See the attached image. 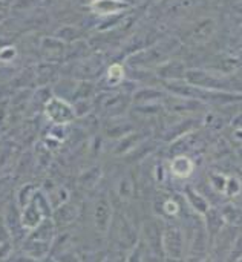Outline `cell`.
<instances>
[{"instance_id":"3957f363","label":"cell","mask_w":242,"mask_h":262,"mask_svg":"<svg viewBox=\"0 0 242 262\" xmlns=\"http://www.w3.org/2000/svg\"><path fill=\"white\" fill-rule=\"evenodd\" d=\"M186 78L189 81V84H193L196 88L201 89H215V91H227L229 81L223 77H218L215 74L206 72V71H189L186 72Z\"/></svg>"},{"instance_id":"7c38bea8","label":"cell","mask_w":242,"mask_h":262,"mask_svg":"<svg viewBox=\"0 0 242 262\" xmlns=\"http://www.w3.org/2000/svg\"><path fill=\"white\" fill-rule=\"evenodd\" d=\"M232 12L236 14V15H242V0H235L232 3Z\"/></svg>"},{"instance_id":"5b68a950","label":"cell","mask_w":242,"mask_h":262,"mask_svg":"<svg viewBox=\"0 0 242 262\" xmlns=\"http://www.w3.org/2000/svg\"><path fill=\"white\" fill-rule=\"evenodd\" d=\"M146 138H147V134H144L143 130H132L130 134H127L123 138L117 140V144L112 149V155L114 157L129 155L135 149H138L146 141Z\"/></svg>"},{"instance_id":"6da1fadb","label":"cell","mask_w":242,"mask_h":262,"mask_svg":"<svg viewBox=\"0 0 242 262\" xmlns=\"http://www.w3.org/2000/svg\"><path fill=\"white\" fill-rule=\"evenodd\" d=\"M43 115L51 124L71 126L77 121L72 103L58 97H51L43 106Z\"/></svg>"},{"instance_id":"4fadbf2b","label":"cell","mask_w":242,"mask_h":262,"mask_svg":"<svg viewBox=\"0 0 242 262\" xmlns=\"http://www.w3.org/2000/svg\"><path fill=\"white\" fill-rule=\"evenodd\" d=\"M239 157H241V158H242V149H241V150H239Z\"/></svg>"},{"instance_id":"8fae6325","label":"cell","mask_w":242,"mask_h":262,"mask_svg":"<svg viewBox=\"0 0 242 262\" xmlns=\"http://www.w3.org/2000/svg\"><path fill=\"white\" fill-rule=\"evenodd\" d=\"M107 81L111 86H115L118 83H121V80L124 78V71L120 64H112L107 71V75H106Z\"/></svg>"},{"instance_id":"9c48e42d","label":"cell","mask_w":242,"mask_h":262,"mask_svg":"<svg viewBox=\"0 0 242 262\" xmlns=\"http://www.w3.org/2000/svg\"><path fill=\"white\" fill-rule=\"evenodd\" d=\"M103 172H101V167L100 166H92L89 167L87 170H84L81 175H80V184L84 186V187H94L98 180L101 178Z\"/></svg>"},{"instance_id":"30bf717a","label":"cell","mask_w":242,"mask_h":262,"mask_svg":"<svg viewBox=\"0 0 242 262\" xmlns=\"http://www.w3.org/2000/svg\"><path fill=\"white\" fill-rule=\"evenodd\" d=\"M72 107H74L77 120L78 118H84V117L94 114V109H95V106L89 100H78V101L72 103Z\"/></svg>"},{"instance_id":"277c9868","label":"cell","mask_w":242,"mask_h":262,"mask_svg":"<svg viewBox=\"0 0 242 262\" xmlns=\"http://www.w3.org/2000/svg\"><path fill=\"white\" fill-rule=\"evenodd\" d=\"M100 130L103 132V135L107 140H115L117 141V140L123 138L124 135L130 134L132 130H135V124L129 118L121 115V117H114V118L101 120Z\"/></svg>"},{"instance_id":"52a82bcc","label":"cell","mask_w":242,"mask_h":262,"mask_svg":"<svg viewBox=\"0 0 242 262\" xmlns=\"http://www.w3.org/2000/svg\"><path fill=\"white\" fill-rule=\"evenodd\" d=\"M216 29V23L213 18H204L193 31H192V40L193 43H204L207 41Z\"/></svg>"},{"instance_id":"ba28073f","label":"cell","mask_w":242,"mask_h":262,"mask_svg":"<svg viewBox=\"0 0 242 262\" xmlns=\"http://www.w3.org/2000/svg\"><path fill=\"white\" fill-rule=\"evenodd\" d=\"M170 169L173 175L180 178H186L193 170V161L187 155H175V158L170 163Z\"/></svg>"},{"instance_id":"7a4b0ae2","label":"cell","mask_w":242,"mask_h":262,"mask_svg":"<svg viewBox=\"0 0 242 262\" xmlns=\"http://www.w3.org/2000/svg\"><path fill=\"white\" fill-rule=\"evenodd\" d=\"M130 103L132 98H129L126 94H107V97L98 104V107H95L94 114H97L101 120L121 117L130 109Z\"/></svg>"},{"instance_id":"8992f818","label":"cell","mask_w":242,"mask_h":262,"mask_svg":"<svg viewBox=\"0 0 242 262\" xmlns=\"http://www.w3.org/2000/svg\"><path fill=\"white\" fill-rule=\"evenodd\" d=\"M95 226L98 227L100 232H106L107 226H109V220H111V204L107 201V198H100L95 207Z\"/></svg>"}]
</instances>
